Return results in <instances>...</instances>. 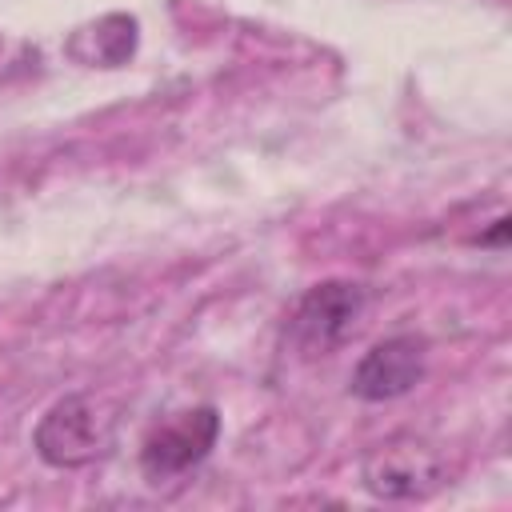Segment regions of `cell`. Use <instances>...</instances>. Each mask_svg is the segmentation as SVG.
<instances>
[{
    "label": "cell",
    "mask_w": 512,
    "mask_h": 512,
    "mask_svg": "<svg viewBox=\"0 0 512 512\" xmlns=\"http://www.w3.org/2000/svg\"><path fill=\"white\" fill-rule=\"evenodd\" d=\"M112 444V416L104 412L100 400L76 392V396H64L56 400L36 432H32V448L44 464L52 468H80V464H92L96 456H104Z\"/></svg>",
    "instance_id": "1"
},
{
    "label": "cell",
    "mask_w": 512,
    "mask_h": 512,
    "mask_svg": "<svg viewBox=\"0 0 512 512\" xmlns=\"http://www.w3.org/2000/svg\"><path fill=\"white\" fill-rule=\"evenodd\" d=\"M504 232H508V220H496V228H492L488 236H480V240H484V244H500V240H504Z\"/></svg>",
    "instance_id": "6"
},
{
    "label": "cell",
    "mask_w": 512,
    "mask_h": 512,
    "mask_svg": "<svg viewBox=\"0 0 512 512\" xmlns=\"http://www.w3.org/2000/svg\"><path fill=\"white\" fill-rule=\"evenodd\" d=\"M360 476H364V488L372 496L416 500V496L436 492L448 480V468L432 444H424L416 436H388V440L368 448Z\"/></svg>",
    "instance_id": "3"
},
{
    "label": "cell",
    "mask_w": 512,
    "mask_h": 512,
    "mask_svg": "<svg viewBox=\"0 0 512 512\" xmlns=\"http://www.w3.org/2000/svg\"><path fill=\"white\" fill-rule=\"evenodd\" d=\"M220 440V412L212 404L176 412L172 420L156 424L140 444V472L148 484H164L196 468Z\"/></svg>",
    "instance_id": "4"
},
{
    "label": "cell",
    "mask_w": 512,
    "mask_h": 512,
    "mask_svg": "<svg viewBox=\"0 0 512 512\" xmlns=\"http://www.w3.org/2000/svg\"><path fill=\"white\" fill-rule=\"evenodd\" d=\"M364 284L356 280H324L300 296V304L288 316L284 340L300 356H328L348 340L364 312Z\"/></svg>",
    "instance_id": "2"
},
{
    "label": "cell",
    "mask_w": 512,
    "mask_h": 512,
    "mask_svg": "<svg viewBox=\"0 0 512 512\" xmlns=\"http://www.w3.org/2000/svg\"><path fill=\"white\" fill-rule=\"evenodd\" d=\"M424 364H428V340L416 332H400L388 336L380 344H372L360 364L352 368V396L360 400H396L404 392H412L424 380Z\"/></svg>",
    "instance_id": "5"
}]
</instances>
